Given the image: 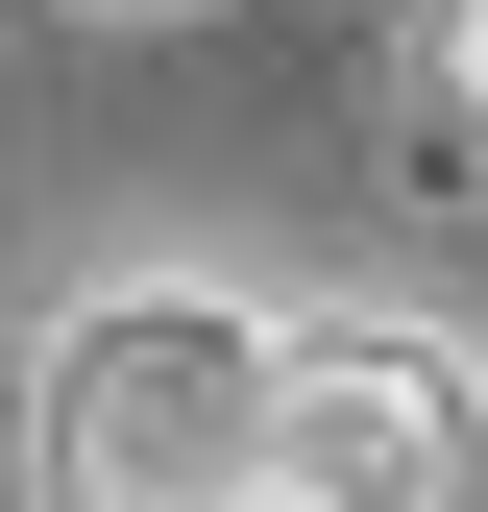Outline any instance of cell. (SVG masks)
<instances>
[{
  "label": "cell",
  "instance_id": "cell-1",
  "mask_svg": "<svg viewBox=\"0 0 488 512\" xmlns=\"http://www.w3.org/2000/svg\"><path fill=\"white\" fill-rule=\"evenodd\" d=\"M25 439H49V512H244V439H269V293H74L25 366Z\"/></svg>",
  "mask_w": 488,
  "mask_h": 512
},
{
  "label": "cell",
  "instance_id": "cell-2",
  "mask_svg": "<svg viewBox=\"0 0 488 512\" xmlns=\"http://www.w3.org/2000/svg\"><path fill=\"white\" fill-rule=\"evenodd\" d=\"M488 488V366L415 317H269V439L244 512H464Z\"/></svg>",
  "mask_w": 488,
  "mask_h": 512
},
{
  "label": "cell",
  "instance_id": "cell-3",
  "mask_svg": "<svg viewBox=\"0 0 488 512\" xmlns=\"http://www.w3.org/2000/svg\"><path fill=\"white\" fill-rule=\"evenodd\" d=\"M440 98H464V147H488V0H440Z\"/></svg>",
  "mask_w": 488,
  "mask_h": 512
},
{
  "label": "cell",
  "instance_id": "cell-4",
  "mask_svg": "<svg viewBox=\"0 0 488 512\" xmlns=\"http://www.w3.org/2000/svg\"><path fill=\"white\" fill-rule=\"evenodd\" d=\"M464 512H488V488H464Z\"/></svg>",
  "mask_w": 488,
  "mask_h": 512
}]
</instances>
